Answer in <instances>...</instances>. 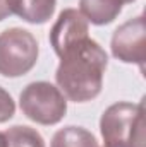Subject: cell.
Returning a JSON list of instances; mask_svg holds the SVG:
<instances>
[{
  "instance_id": "cell-1",
  "label": "cell",
  "mask_w": 146,
  "mask_h": 147,
  "mask_svg": "<svg viewBox=\"0 0 146 147\" xmlns=\"http://www.w3.org/2000/svg\"><path fill=\"white\" fill-rule=\"evenodd\" d=\"M59 58L55 80L69 101L86 103L102 92L108 57L98 41L84 38L65 48Z\"/></svg>"
},
{
  "instance_id": "cell-2",
  "label": "cell",
  "mask_w": 146,
  "mask_h": 147,
  "mask_svg": "<svg viewBox=\"0 0 146 147\" xmlns=\"http://www.w3.org/2000/svg\"><path fill=\"white\" fill-rule=\"evenodd\" d=\"M100 134L105 144L145 147V103L110 105L100 118Z\"/></svg>"
},
{
  "instance_id": "cell-3",
  "label": "cell",
  "mask_w": 146,
  "mask_h": 147,
  "mask_svg": "<svg viewBox=\"0 0 146 147\" xmlns=\"http://www.w3.org/2000/svg\"><path fill=\"white\" fill-rule=\"evenodd\" d=\"M19 106L23 115L31 121L50 127L64 120L67 113V98L57 86L46 80H36L23 89Z\"/></svg>"
},
{
  "instance_id": "cell-4",
  "label": "cell",
  "mask_w": 146,
  "mask_h": 147,
  "mask_svg": "<svg viewBox=\"0 0 146 147\" xmlns=\"http://www.w3.org/2000/svg\"><path fill=\"white\" fill-rule=\"evenodd\" d=\"M40 46L28 29L9 28L0 33V75L16 79L26 75L38 62Z\"/></svg>"
},
{
  "instance_id": "cell-5",
  "label": "cell",
  "mask_w": 146,
  "mask_h": 147,
  "mask_svg": "<svg viewBox=\"0 0 146 147\" xmlns=\"http://www.w3.org/2000/svg\"><path fill=\"white\" fill-rule=\"evenodd\" d=\"M112 55L124 63H136L143 70L146 58V28L145 17L138 16L134 19L120 24L110 39Z\"/></svg>"
},
{
  "instance_id": "cell-6",
  "label": "cell",
  "mask_w": 146,
  "mask_h": 147,
  "mask_svg": "<svg viewBox=\"0 0 146 147\" xmlns=\"http://www.w3.org/2000/svg\"><path fill=\"white\" fill-rule=\"evenodd\" d=\"M88 36H89V26L88 21L83 17V14L77 9H64L59 14L55 24L52 26L48 39L55 55L60 57L65 48Z\"/></svg>"
},
{
  "instance_id": "cell-7",
  "label": "cell",
  "mask_w": 146,
  "mask_h": 147,
  "mask_svg": "<svg viewBox=\"0 0 146 147\" xmlns=\"http://www.w3.org/2000/svg\"><path fill=\"white\" fill-rule=\"evenodd\" d=\"M122 0H79V12L95 26H107L122 12Z\"/></svg>"
},
{
  "instance_id": "cell-8",
  "label": "cell",
  "mask_w": 146,
  "mask_h": 147,
  "mask_svg": "<svg viewBox=\"0 0 146 147\" xmlns=\"http://www.w3.org/2000/svg\"><path fill=\"white\" fill-rule=\"evenodd\" d=\"M57 0H10L12 16L29 24H45L55 14Z\"/></svg>"
},
{
  "instance_id": "cell-9",
  "label": "cell",
  "mask_w": 146,
  "mask_h": 147,
  "mask_svg": "<svg viewBox=\"0 0 146 147\" xmlns=\"http://www.w3.org/2000/svg\"><path fill=\"white\" fill-rule=\"evenodd\" d=\"M50 147H98V142L89 130L69 125L53 134Z\"/></svg>"
},
{
  "instance_id": "cell-10",
  "label": "cell",
  "mask_w": 146,
  "mask_h": 147,
  "mask_svg": "<svg viewBox=\"0 0 146 147\" xmlns=\"http://www.w3.org/2000/svg\"><path fill=\"white\" fill-rule=\"evenodd\" d=\"M5 147H45V140L36 128L28 125H14L3 132Z\"/></svg>"
},
{
  "instance_id": "cell-11",
  "label": "cell",
  "mask_w": 146,
  "mask_h": 147,
  "mask_svg": "<svg viewBox=\"0 0 146 147\" xmlns=\"http://www.w3.org/2000/svg\"><path fill=\"white\" fill-rule=\"evenodd\" d=\"M14 113H16V103L12 96L3 87H0V123L9 121L14 116Z\"/></svg>"
},
{
  "instance_id": "cell-12",
  "label": "cell",
  "mask_w": 146,
  "mask_h": 147,
  "mask_svg": "<svg viewBox=\"0 0 146 147\" xmlns=\"http://www.w3.org/2000/svg\"><path fill=\"white\" fill-rule=\"evenodd\" d=\"M12 16V9H10V0H0V22L7 17Z\"/></svg>"
},
{
  "instance_id": "cell-13",
  "label": "cell",
  "mask_w": 146,
  "mask_h": 147,
  "mask_svg": "<svg viewBox=\"0 0 146 147\" xmlns=\"http://www.w3.org/2000/svg\"><path fill=\"white\" fill-rule=\"evenodd\" d=\"M103 147H132V146H126V144H103Z\"/></svg>"
},
{
  "instance_id": "cell-14",
  "label": "cell",
  "mask_w": 146,
  "mask_h": 147,
  "mask_svg": "<svg viewBox=\"0 0 146 147\" xmlns=\"http://www.w3.org/2000/svg\"><path fill=\"white\" fill-rule=\"evenodd\" d=\"M0 147H5V135H3V132H0Z\"/></svg>"
},
{
  "instance_id": "cell-15",
  "label": "cell",
  "mask_w": 146,
  "mask_h": 147,
  "mask_svg": "<svg viewBox=\"0 0 146 147\" xmlns=\"http://www.w3.org/2000/svg\"><path fill=\"white\" fill-rule=\"evenodd\" d=\"M122 2H124V5H126V3H132V2H136V0H122Z\"/></svg>"
}]
</instances>
